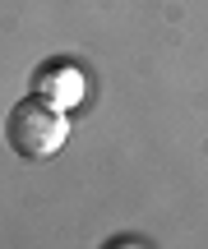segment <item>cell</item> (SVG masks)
Returning <instances> with one entry per match:
<instances>
[{"label": "cell", "mask_w": 208, "mask_h": 249, "mask_svg": "<svg viewBox=\"0 0 208 249\" xmlns=\"http://www.w3.org/2000/svg\"><path fill=\"white\" fill-rule=\"evenodd\" d=\"M33 92H37V97H46L51 107L70 111V107H79V102H83V74L74 70L70 60H51V65L37 70Z\"/></svg>", "instance_id": "obj_2"}, {"label": "cell", "mask_w": 208, "mask_h": 249, "mask_svg": "<svg viewBox=\"0 0 208 249\" xmlns=\"http://www.w3.org/2000/svg\"><path fill=\"white\" fill-rule=\"evenodd\" d=\"M70 139V124H65V111L51 107L46 97H23L14 102V111L5 116V143L19 161H46L65 148Z\"/></svg>", "instance_id": "obj_1"}]
</instances>
